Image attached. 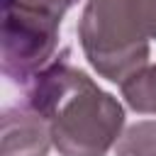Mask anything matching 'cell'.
Instances as JSON below:
<instances>
[{"label":"cell","instance_id":"cell-3","mask_svg":"<svg viewBox=\"0 0 156 156\" xmlns=\"http://www.w3.org/2000/svg\"><path fill=\"white\" fill-rule=\"evenodd\" d=\"M78 0H5L2 73L27 85L54 61L63 15Z\"/></svg>","mask_w":156,"mask_h":156},{"label":"cell","instance_id":"cell-6","mask_svg":"<svg viewBox=\"0 0 156 156\" xmlns=\"http://www.w3.org/2000/svg\"><path fill=\"white\" fill-rule=\"evenodd\" d=\"M115 156H156V119H141L127 127L115 144Z\"/></svg>","mask_w":156,"mask_h":156},{"label":"cell","instance_id":"cell-2","mask_svg":"<svg viewBox=\"0 0 156 156\" xmlns=\"http://www.w3.org/2000/svg\"><path fill=\"white\" fill-rule=\"evenodd\" d=\"M78 39L88 63L102 78L124 83L149 63L156 44V0H88Z\"/></svg>","mask_w":156,"mask_h":156},{"label":"cell","instance_id":"cell-5","mask_svg":"<svg viewBox=\"0 0 156 156\" xmlns=\"http://www.w3.org/2000/svg\"><path fill=\"white\" fill-rule=\"evenodd\" d=\"M124 102L141 115H156V63H146L119 83Z\"/></svg>","mask_w":156,"mask_h":156},{"label":"cell","instance_id":"cell-4","mask_svg":"<svg viewBox=\"0 0 156 156\" xmlns=\"http://www.w3.org/2000/svg\"><path fill=\"white\" fill-rule=\"evenodd\" d=\"M51 144L49 122L27 100L2 110L0 156H46Z\"/></svg>","mask_w":156,"mask_h":156},{"label":"cell","instance_id":"cell-1","mask_svg":"<svg viewBox=\"0 0 156 156\" xmlns=\"http://www.w3.org/2000/svg\"><path fill=\"white\" fill-rule=\"evenodd\" d=\"M24 100L49 122L61 156H105L122 136L119 100L66 58H54L41 68L27 83Z\"/></svg>","mask_w":156,"mask_h":156}]
</instances>
